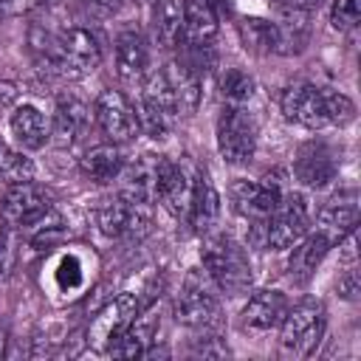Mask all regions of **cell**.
I'll list each match as a JSON object with an SVG mask.
<instances>
[{"label":"cell","mask_w":361,"mask_h":361,"mask_svg":"<svg viewBox=\"0 0 361 361\" xmlns=\"http://www.w3.org/2000/svg\"><path fill=\"white\" fill-rule=\"evenodd\" d=\"M34 54L42 71L62 76V79H82L93 73L102 62V42L90 28L71 25L59 34H48L34 28L31 31Z\"/></svg>","instance_id":"cell-1"},{"label":"cell","mask_w":361,"mask_h":361,"mask_svg":"<svg viewBox=\"0 0 361 361\" xmlns=\"http://www.w3.org/2000/svg\"><path fill=\"white\" fill-rule=\"evenodd\" d=\"M279 110L288 121L305 130H327L347 127L355 118V104L350 96L333 87H322L313 82H293L279 96Z\"/></svg>","instance_id":"cell-2"},{"label":"cell","mask_w":361,"mask_h":361,"mask_svg":"<svg viewBox=\"0 0 361 361\" xmlns=\"http://www.w3.org/2000/svg\"><path fill=\"white\" fill-rule=\"evenodd\" d=\"M200 262H203L206 276L226 296L248 293V288L254 282V271H251L245 248L234 237H228V234H206L203 248H200Z\"/></svg>","instance_id":"cell-3"},{"label":"cell","mask_w":361,"mask_h":361,"mask_svg":"<svg viewBox=\"0 0 361 361\" xmlns=\"http://www.w3.org/2000/svg\"><path fill=\"white\" fill-rule=\"evenodd\" d=\"M324 324H327V316L319 299L305 296L296 305H288V313L279 322V355L285 358L313 355L324 336Z\"/></svg>","instance_id":"cell-4"},{"label":"cell","mask_w":361,"mask_h":361,"mask_svg":"<svg viewBox=\"0 0 361 361\" xmlns=\"http://www.w3.org/2000/svg\"><path fill=\"white\" fill-rule=\"evenodd\" d=\"M214 282L206 276V271L200 268H189V274L183 276V285L175 296V319L189 327V330H217L220 327V299L214 293Z\"/></svg>","instance_id":"cell-5"},{"label":"cell","mask_w":361,"mask_h":361,"mask_svg":"<svg viewBox=\"0 0 361 361\" xmlns=\"http://www.w3.org/2000/svg\"><path fill=\"white\" fill-rule=\"evenodd\" d=\"M217 152L231 166H245L257 152V124L240 104H223L214 127Z\"/></svg>","instance_id":"cell-6"},{"label":"cell","mask_w":361,"mask_h":361,"mask_svg":"<svg viewBox=\"0 0 361 361\" xmlns=\"http://www.w3.org/2000/svg\"><path fill=\"white\" fill-rule=\"evenodd\" d=\"M310 220H313V212L307 197L296 189H285L282 200L265 220V248L271 251L290 248L296 240H302L310 231Z\"/></svg>","instance_id":"cell-7"},{"label":"cell","mask_w":361,"mask_h":361,"mask_svg":"<svg viewBox=\"0 0 361 361\" xmlns=\"http://www.w3.org/2000/svg\"><path fill=\"white\" fill-rule=\"evenodd\" d=\"M147 307L144 296L141 293H133V290H124L118 296H113L90 322L87 327V344L96 350V353H107L121 336L124 330L141 316V310Z\"/></svg>","instance_id":"cell-8"},{"label":"cell","mask_w":361,"mask_h":361,"mask_svg":"<svg viewBox=\"0 0 361 361\" xmlns=\"http://www.w3.org/2000/svg\"><path fill=\"white\" fill-rule=\"evenodd\" d=\"M93 223L110 240H141L152 228V214L149 206L130 203L116 195L93 209Z\"/></svg>","instance_id":"cell-9"},{"label":"cell","mask_w":361,"mask_h":361,"mask_svg":"<svg viewBox=\"0 0 361 361\" xmlns=\"http://www.w3.org/2000/svg\"><path fill=\"white\" fill-rule=\"evenodd\" d=\"M341 169V152L324 138H307L293 152V178L305 189H324Z\"/></svg>","instance_id":"cell-10"},{"label":"cell","mask_w":361,"mask_h":361,"mask_svg":"<svg viewBox=\"0 0 361 361\" xmlns=\"http://www.w3.org/2000/svg\"><path fill=\"white\" fill-rule=\"evenodd\" d=\"M54 209V197L45 186L31 180H20V183H6L3 200H0V214L8 226H20L28 228L34 223H39L48 212Z\"/></svg>","instance_id":"cell-11"},{"label":"cell","mask_w":361,"mask_h":361,"mask_svg":"<svg viewBox=\"0 0 361 361\" xmlns=\"http://www.w3.org/2000/svg\"><path fill=\"white\" fill-rule=\"evenodd\" d=\"M282 195H285V183L279 178H271V175L257 178V180L234 178L228 186V197H231L234 212L240 217H245L248 223L251 220H268V214L276 209Z\"/></svg>","instance_id":"cell-12"},{"label":"cell","mask_w":361,"mask_h":361,"mask_svg":"<svg viewBox=\"0 0 361 361\" xmlns=\"http://www.w3.org/2000/svg\"><path fill=\"white\" fill-rule=\"evenodd\" d=\"M93 118H96L99 130L107 135V141H113V144H127L141 133L135 107L130 104V99L121 90H102L93 104Z\"/></svg>","instance_id":"cell-13"},{"label":"cell","mask_w":361,"mask_h":361,"mask_svg":"<svg viewBox=\"0 0 361 361\" xmlns=\"http://www.w3.org/2000/svg\"><path fill=\"white\" fill-rule=\"evenodd\" d=\"M192 180L195 175L172 158H158V172H155V200L172 214V217H183L189 212V200H192Z\"/></svg>","instance_id":"cell-14"},{"label":"cell","mask_w":361,"mask_h":361,"mask_svg":"<svg viewBox=\"0 0 361 361\" xmlns=\"http://www.w3.org/2000/svg\"><path fill=\"white\" fill-rule=\"evenodd\" d=\"M288 305L290 302L282 290H271V288L254 290L240 310V330L251 333V336H265V333L276 330L288 313Z\"/></svg>","instance_id":"cell-15"},{"label":"cell","mask_w":361,"mask_h":361,"mask_svg":"<svg viewBox=\"0 0 361 361\" xmlns=\"http://www.w3.org/2000/svg\"><path fill=\"white\" fill-rule=\"evenodd\" d=\"M164 76H166V85L172 90L178 116L180 118L195 116L200 107V99H203V79H200L197 68L189 59H172L164 65Z\"/></svg>","instance_id":"cell-16"},{"label":"cell","mask_w":361,"mask_h":361,"mask_svg":"<svg viewBox=\"0 0 361 361\" xmlns=\"http://www.w3.org/2000/svg\"><path fill=\"white\" fill-rule=\"evenodd\" d=\"M338 240L330 234V231H324V228H313V231H307L302 240H296L293 245H290V259H288V271H290V279L293 282H299V285H305L313 274H316V268L322 265V259L327 257V251L336 245Z\"/></svg>","instance_id":"cell-17"},{"label":"cell","mask_w":361,"mask_h":361,"mask_svg":"<svg viewBox=\"0 0 361 361\" xmlns=\"http://www.w3.org/2000/svg\"><path fill=\"white\" fill-rule=\"evenodd\" d=\"M158 158L161 155H138L133 164H124L118 175V197L130 203L149 206L155 203V172H158Z\"/></svg>","instance_id":"cell-18"},{"label":"cell","mask_w":361,"mask_h":361,"mask_svg":"<svg viewBox=\"0 0 361 361\" xmlns=\"http://www.w3.org/2000/svg\"><path fill=\"white\" fill-rule=\"evenodd\" d=\"M217 217H220V195H217L212 178L206 175V169H195L186 223L192 226L195 234H209L217 226Z\"/></svg>","instance_id":"cell-19"},{"label":"cell","mask_w":361,"mask_h":361,"mask_svg":"<svg viewBox=\"0 0 361 361\" xmlns=\"http://www.w3.org/2000/svg\"><path fill=\"white\" fill-rule=\"evenodd\" d=\"M316 223L319 228L330 231L336 240H341L344 234L355 231V223H358V192L350 186V189H338L336 195H330L319 214H316Z\"/></svg>","instance_id":"cell-20"},{"label":"cell","mask_w":361,"mask_h":361,"mask_svg":"<svg viewBox=\"0 0 361 361\" xmlns=\"http://www.w3.org/2000/svg\"><path fill=\"white\" fill-rule=\"evenodd\" d=\"M87 118H90V107L79 96H59L54 110V124H51V141L62 149L73 147L85 133Z\"/></svg>","instance_id":"cell-21"},{"label":"cell","mask_w":361,"mask_h":361,"mask_svg":"<svg viewBox=\"0 0 361 361\" xmlns=\"http://www.w3.org/2000/svg\"><path fill=\"white\" fill-rule=\"evenodd\" d=\"M149 71V51L138 31H121L116 37V76L124 85H141Z\"/></svg>","instance_id":"cell-22"},{"label":"cell","mask_w":361,"mask_h":361,"mask_svg":"<svg viewBox=\"0 0 361 361\" xmlns=\"http://www.w3.org/2000/svg\"><path fill=\"white\" fill-rule=\"evenodd\" d=\"M8 133L20 144V149H39L51 138V124L37 104L23 102L8 116Z\"/></svg>","instance_id":"cell-23"},{"label":"cell","mask_w":361,"mask_h":361,"mask_svg":"<svg viewBox=\"0 0 361 361\" xmlns=\"http://www.w3.org/2000/svg\"><path fill=\"white\" fill-rule=\"evenodd\" d=\"M124 164H127V158H124L121 147L113 144V141L96 144V147H90V149L79 158L82 175H85L90 183H96V186L116 183L118 175H121V169H124Z\"/></svg>","instance_id":"cell-24"},{"label":"cell","mask_w":361,"mask_h":361,"mask_svg":"<svg viewBox=\"0 0 361 361\" xmlns=\"http://www.w3.org/2000/svg\"><path fill=\"white\" fill-rule=\"evenodd\" d=\"M217 37V11L203 0H183V45L209 48Z\"/></svg>","instance_id":"cell-25"},{"label":"cell","mask_w":361,"mask_h":361,"mask_svg":"<svg viewBox=\"0 0 361 361\" xmlns=\"http://www.w3.org/2000/svg\"><path fill=\"white\" fill-rule=\"evenodd\" d=\"M276 54H299L310 39V11L279 6L276 11Z\"/></svg>","instance_id":"cell-26"},{"label":"cell","mask_w":361,"mask_h":361,"mask_svg":"<svg viewBox=\"0 0 361 361\" xmlns=\"http://www.w3.org/2000/svg\"><path fill=\"white\" fill-rule=\"evenodd\" d=\"M155 31L164 48L183 45V0H152Z\"/></svg>","instance_id":"cell-27"},{"label":"cell","mask_w":361,"mask_h":361,"mask_svg":"<svg viewBox=\"0 0 361 361\" xmlns=\"http://www.w3.org/2000/svg\"><path fill=\"white\" fill-rule=\"evenodd\" d=\"M51 279H54V288L59 293H65V296H73L76 290H82L85 282H87L82 257L79 254H62V257H56L54 271H51Z\"/></svg>","instance_id":"cell-28"},{"label":"cell","mask_w":361,"mask_h":361,"mask_svg":"<svg viewBox=\"0 0 361 361\" xmlns=\"http://www.w3.org/2000/svg\"><path fill=\"white\" fill-rule=\"evenodd\" d=\"M240 37H243V45L254 54H276V25L274 20H257V17H248L240 23Z\"/></svg>","instance_id":"cell-29"},{"label":"cell","mask_w":361,"mask_h":361,"mask_svg":"<svg viewBox=\"0 0 361 361\" xmlns=\"http://www.w3.org/2000/svg\"><path fill=\"white\" fill-rule=\"evenodd\" d=\"M220 96H223V104H240L245 107L254 96V79L248 71L243 68H226L223 76H220Z\"/></svg>","instance_id":"cell-30"},{"label":"cell","mask_w":361,"mask_h":361,"mask_svg":"<svg viewBox=\"0 0 361 361\" xmlns=\"http://www.w3.org/2000/svg\"><path fill=\"white\" fill-rule=\"evenodd\" d=\"M149 338H152L149 324H144L141 319H135V322L124 330V336L107 350V355H113V358H135V355H144Z\"/></svg>","instance_id":"cell-31"},{"label":"cell","mask_w":361,"mask_h":361,"mask_svg":"<svg viewBox=\"0 0 361 361\" xmlns=\"http://www.w3.org/2000/svg\"><path fill=\"white\" fill-rule=\"evenodd\" d=\"M34 178V161L23 155V149H14L8 144H0V180L3 183H20Z\"/></svg>","instance_id":"cell-32"},{"label":"cell","mask_w":361,"mask_h":361,"mask_svg":"<svg viewBox=\"0 0 361 361\" xmlns=\"http://www.w3.org/2000/svg\"><path fill=\"white\" fill-rule=\"evenodd\" d=\"M28 228H31L28 243H31L34 248H51V245H59V243L65 240L62 220L54 214V209H51L39 223H34V226H28Z\"/></svg>","instance_id":"cell-33"},{"label":"cell","mask_w":361,"mask_h":361,"mask_svg":"<svg viewBox=\"0 0 361 361\" xmlns=\"http://www.w3.org/2000/svg\"><path fill=\"white\" fill-rule=\"evenodd\" d=\"M330 23L338 31H353L358 25V0H333Z\"/></svg>","instance_id":"cell-34"},{"label":"cell","mask_w":361,"mask_h":361,"mask_svg":"<svg viewBox=\"0 0 361 361\" xmlns=\"http://www.w3.org/2000/svg\"><path fill=\"white\" fill-rule=\"evenodd\" d=\"M336 288H338V296H344V299H355V293H358V274H355V262H350V265L341 271V276H338Z\"/></svg>","instance_id":"cell-35"},{"label":"cell","mask_w":361,"mask_h":361,"mask_svg":"<svg viewBox=\"0 0 361 361\" xmlns=\"http://www.w3.org/2000/svg\"><path fill=\"white\" fill-rule=\"evenodd\" d=\"M87 11H93V14H99V17H113V14H118L124 6H127V0H79Z\"/></svg>","instance_id":"cell-36"},{"label":"cell","mask_w":361,"mask_h":361,"mask_svg":"<svg viewBox=\"0 0 361 361\" xmlns=\"http://www.w3.org/2000/svg\"><path fill=\"white\" fill-rule=\"evenodd\" d=\"M34 6H37V0H0V14L14 17V14H25V11H31Z\"/></svg>","instance_id":"cell-37"},{"label":"cell","mask_w":361,"mask_h":361,"mask_svg":"<svg viewBox=\"0 0 361 361\" xmlns=\"http://www.w3.org/2000/svg\"><path fill=\"white\" fill-rule=\"evenodd\" d=\"M8 251H11V231H8V223L0 217V271L8 262Z\"/></svg>","instance_id":"cell-38"},{"label":"cell","mask_w":361,"mask_h":361,"mask_svg":"<svg viewBox=\"0 0 361 361\" xmlns=\"http://www.w3.org/2000/svg\"><path fill=\"white\" fill-rule=\"evenodd\" d=\"M324 0H279V6H288V8H299V11H313L319 8Z\"/></svg>","instance_id":"cell-39"},{"label":"cell","mask_w":361,"mask_h":361,"mask_svg":"<svg viewBox=\"0 0 361 361\" xmlns=\"http://www.w3.org/2000/svg\"><path fill=\"white\" fill-rule=\"evenodd\" d=\"M203 3H209L217 14H228L231 11V0H203Z\"/></svg>","instance_id":"cell-40"},{"label":"cell","mask_w":361,"mask_h":361,"mask_svg":"<svg viewBox=\"0 0 361 361\" xmlns=\"http://www.w3.org/2000/svg\"><path fill=\"white\" fill-rule=\"evenodd\" d=\"M59 0H37V6H56Z\"/></svg>","instance_id":"cell-41"},{"label":"cell","mask_w":361,"mask_h":361,"mask_svg":"<svg viewBox=\"0 0 361 361\" xmlns=\"http://www.w3.org/2000/svg\"><path fill=\"white\" fill-rule=\"evenodd\" d=\"M149 3H152V0H149Z\"/></svg>","instance_id":"cell-42"}]
</instances>
